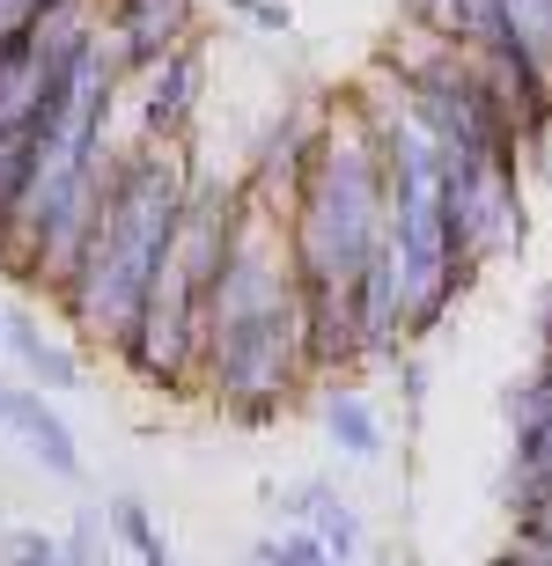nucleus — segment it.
<instances>
[{
    "label": "nucleus",
    "mask_w": 552,
    "mask_h": 566,
    "mask_svg": "<svg viewBox=\"0 0 552 566\" xmlns=\"http://www.w3.org/2000/svg\"><path fill=\"white\" fill-rule=\"evenodd\" d=\"M185 199H191V155L185 147L140 140V147H126V155H111L104 213H96V229H88V251H82V265H74V280L60 287L66 316H74L88 338H104V346H126L133 338L155 280L170 265Z\"/></svg>",
    "instance_id": "f257e3e1"
},
{
    "label": "nucleus",
    "mask_w": 552,
    "mask_h": 566,
    "mask_svg": "<svg viewBox=\"0 0 552 566\" xmlns=\"http://www.w3.org/2000/svg\"><path fill=\"white\" fill-rule=\"evenodd\" d=\"M288 243H295L302 287H354L362 265L390 243V177L362 104L324 118V147L288 207Z\"/></svg>",
    "instance_id": "f03ea898"
},
{
    "label": "nucleus",
    "mask_w": 552,
    "mask_h": 566,
    "mask_svg": "<svg viewBox=\"0 0 552 566\" xmlns=\"http://www.w3.org/2000/svg\"><path fill=\"white\" fill-rule=\"evenodd\" d=\"M442 191H449V229H457V251H465L471 273L523 251V169L449 163Z\"/></svg>",
    "instance_id": "7ed1b4c3"
},
{
    "label": "nucleus",
    "mask_w": 552,
    "mask_h": 566,
    "mask_svg": "<svg viewBox=\"0 0 552 566\" xmlns=\"http://www.w3.org/2000/svg\"><path fill=\"white\" fill-rule=\"evenodd\" d=\"M111 52H118V66L126 74H148V66H163L177 52V44H191V0H111Z\"/></svg>",
    "instance_id": "20e7f679"
},
{
    "label": "nucleus",
    "mask_w": 552,
    "mask_h": 566,
    "mask_svg": "<svg viewBox=\"0 0 552 566\" xmlns=\"http://www.w3.org/2000/svg\"><path fill=\"white\" fill-rule=\"evenodd\" d=\"M199 74H207L199 38L177 44L163 66H148V82H140V140H155V147H177V140H185L191 111H199Z\"/></svg>",
    "instance_id": "39448f33"
},
{
    "label": "nucleus",
    "mask_w": 552,
    "mask_h": 566,
    "mask_svg": "<svg viewBox=\"0 0 552 566\" xmlns=\"http://www.w3.org/2000/svg\"><path fill=\"white\" fill-rule=\"evenodd\" d=\"M354 332H362V360H390L398 338L413 332L405 273H398V251H390V243H383V251L362 265V280H354Z\"/></svg>",
    "instance_id": "423d86ee"
},
{
    "label": "nucleus",
    "mask_w": 552,
    "mask_h": 566,
    "mask_svg": "<svg viewBox=\"0 0 552 566\" xmlns=\"http://www.w3.org/2000/svg\"><path fill=\"white\" fill-rule=\"evenodd\" d=\"M413 30L442 38L465 60H501L509 52V8L501 0H405Z\"/></svg>",
    "instance_id": "0eeeda50"
},
{
    "label": "nucleus",
    "mask_w": 552,
    "mask_h": 566,
    "mask_svg": "<svg viewBox=\"0 0 552 566\" xmlns=\"http://www.w3.org/2000/svg\"><path fill=\"white\" fill-rule=\"evenodd\" d=\"M8 427H22V441H30V457L52 471V479H82V449H74V434H66V420L52 412V405L38 398V390H15V420Z\"/></svg>",
    "instance_id": "6e6552de"
},
{
    "label": "nucleus",
    "mask_w": 552,
    "mask_h": 566,
    "mask_svg": "<svg viewBox=\"0 0 552 566\" xmlns=\"http://www.w3.org/2000/svg\"><path fill=\"white\" fill-rule=\"evenodd\" d=\"M324 427H332V441H340L346 457H376L383 449V427H376V412H368V398L362 390H324Z\"/></svg>",
    "instance_id": "1a4fd4ad"
},
{
    "label": "nucleus",
    "mask_w": 552,
    "mask_h": 566,
    "mask_svg": "<svg viewBox=\"0 0 552 566\" xmlns=\"http://www.w3.org/2000/svg\"><path fill=\"white\" fill-rule=\"evenodd\" d=\"M8 346H15V360L44 382V390H82V368H74V354H66V346H52L38 324H8Z\"/></svg>",
    "instance_id": "9d476101"
},
{
    "label": "nucleus",
    "mask_w": 552,
    "mask_h": 566,
    "mask_svg": "<svg viewBox=\"0 0 552 566\" xmlns=\"http://www.w3.org/2000/svg\"><path fill=\"white\" fill-rule=\"evenodd\" d=\"M111 530H118V545L133 552L140 566H177L170 559V545H163V530H155V515H148V501H111Z\"/></svg>",
    "instance_id": "9b49d317"
},
{
    "label": "nucleus",
    "mask_w": 552,
    "mask_h": 566,
    "mask_svg": "<svg viewBox=\"0 0 552 566\" xmlns=\"http://www.w3.org/2000/svg\"><path fill=\"white\" fill-rule=\"evenodd\" d=\"M310 530L324 537V552H332V566H354L362 559V515L340 501V493H324L317 501V515H310Z\"/></svg>",
    "instance_id": "f8f14e48"
},
{
    "label": "nucleus",
    "mask_w": 552,
    "mask_h": 566,
    "mask_svg": "<svg viewBox=\"0 0 552 566\" xmlns=\"http://www.w3.org/2000/svg\"><path fill=\"white\" fill-rule=\"evenodd\" d=\"M111 537L118 530L104 523V507H74V530H66V566H111Z\"/></svg>",
    "instance_id": "ddd939ff"
},
{
    "label": "nucleus",
    "mask_w": 552,
    "mask_h": 566,
    "mask_svg": "<svg viewBox=\"0 0 552 566\" xmlns=\"http://www.w3.org/2000/svg\"><path fill=\"white\" fill-rule=\"evenodd\" d=\"M251 566H332V552H324L317 530H288V537H258Z\"/></svg>",
    "instance_id": "4468645a"
},
{
    "label": "nucleus",
    "mask_w": 552,
    "mask_h": 566,
    "mask_svg": "<svg viewBox=\"0 0 552 566\" xmlns=\"http://www.w3.org/2000/svg\"><path fill=\"white\" fill-rule=\"evenodd\" d=\"M0 566H66V545L60 537H38V530H15L0 545Z\"/></svg>",
    "instance_id": "2eb2a0df"
},
{
    "label": "nucleus",
    "mask_w": 552,
    "mask_h": 566,
    "mask_svg": "<svg viewBox=\"0 0 552 566\" xmlns=\"http://www.w3.org/2000/svg\"><path fill=\"white\" fill-rule=\"evenodd\" d=\"M515 552H531V559L552 566V507H538V515H515Z\"/></svg>",
    "instance_id": "dca6fc26"
},
{
    "label": "nucleus",
    "mask_w": 552,
    "mask_h": 566,
    "mask_svg": "<svg viewBox=\"0 0 552 566\" xmlns=\"http://www.w3.org/2000/svg\"><path fill=\"white\" fill-rule=\"evenodd\" d=\"M236 8H243L258 30H288V0H236Z\"/></svg>",
    "instance_id": "f3484780"
},
{
    "label": "nucleus",
    "mask_w": 552,
    "mask_h": 566,
    "mask_svg": "<svg viewBox=\"0 0 552 566\" xmlns=\"http://www.w3.org/2000/svg\"><path fill=\"white\" fill-rule=\"evenodd\" d=\"M493 566H545V559H531V552H515V545H509V552H501Z\"/></svg>",
    "instance_id": "a211bd4d"
},
{
    "label": "nucleus",
    "mask_w": 552,
    "mask_h": 566,
    "mask_svg": "<svg viewBox=\"0 0 552 566\" xmlns=\"http://www.w3.org/2000/svg\"><path fill=\"white\" fill-rule=\"evenodd\" d=\"M15 420V390H8V382H0V427Z\"/></svg>",
    "instance_id": "6ab92c4d"
},
{
    "label": "nucleus",
    "mask_w": 552,
    "mask_h": 566,
    "mask_svg": "<svg viewBox=\"0 0 552 566\" xmlns=\"http://www.w3.org/2000/svg\"><path fill=\"white\" fill-rule=\"evenodd\" d=\"M0 346H8V316H0Z\"/></svg>",
    "instance_id": "aec40b11"
},
{
    "label": "nucleus",
    "mask_w": 552,
    "mask_h": 566,
    "mask_svg": "<svg viewBox=\"0 0 552 566\" xmlns=\"http://www.w3.org/2000/svg\"><path fill=\"white\" fill-rule=\"evenodd\" d=\"M38 8H52V0H38Z\"/></svg>",
    "instance_id": "412c9836"
}]
</instances>
